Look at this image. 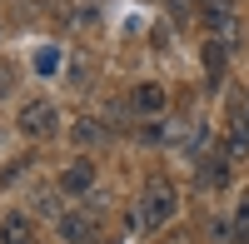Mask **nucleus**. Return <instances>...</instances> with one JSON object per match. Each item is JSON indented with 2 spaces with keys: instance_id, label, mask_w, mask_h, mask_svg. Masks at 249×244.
<instances>
[{
  "instance_id": "f257e3e1",
  "label": "nucleus",
  "mask_w": 249,
  "mask_h": 244,
  "mask_svg": "<svg viewBox=\"0 0 249 244\" xmlns=\"http://www.w3.org/2000/svg\"><path fill=\"white\" fill-rule=\"evenodd\" d=\"M175 209H179L175 185H170V179H150L144 194H140V225H144V229H164V225L175 219Z\"/></svg>"
},
{
  "instance_id": "1a4fd4ad",
  "label": "nucleus",
  "mask_w": 249,
  "mask_h": 244,
  "mask_svg": "<svg viewBox=\"0 0 249 244\" xmlns=\"http://www.w3.org/2000/svg\"><path fill=\"white\" fill-rule=\"evenodd\" d=\"M204 65H210V75H219V65H224V40H210V45H204Z\"/></svg>"
},
{
  "instance_id": "0eeeda50",
  "label": "nucleus",
  "mask_w": 249,
  "mask_h": 244,
  "mask_svg": "<svg viewBox=\"0 0 249 244\" xmlns=\"http://www.w3.org/2000/svg\"><path fill=\"white\" fill-rule=\"evenodd\" d=\"M130 105H135L140 115H160V110H164V90L155 85V80H144V85H135V95H130Z\"/></svg>"
},
{
  "instance_id": "ddd939ff",
  "label": "nucleus",
  "mask_w": 249,
  "mask_h": 244,
  "mask_svg": "<svg viewBox=\"0 0 249 244\" xmlns=\"http://www.w3.org/2000/svg\"><path fill=\"white\" fill-rule=\"evenodd\" d=\"M244 125H249V95H244Z\"/></svg>"
},
{
  "instance_id": "20e7f679",
  "label": "nucleus",
  "mask_w": 249,
  "mask_h": 244,
  "mask_svg": "<svg viewBox=\"0 0 249 244\" xmlns=\"http://www.w3.org/2000/svg\"><path fill=\"white\" fill-rule=\"evenodd\" d=\"M55 229H60L65 244H90V239H95V219H90L85 209H65V214L55 219Z\"/></svg>"
},
{
  "instance_id": "423d86ee",
  "label": "nucleus",
  "mask_w": 249,
  "mask_h": 244,
  "mask_svg": "<svg viewBox=\"0 0 249 244\" xmlns=\"http://www.w3.org/2000/svg\"><path fill=\"white\" fill-rule=\"evenodd\" d=\"M0 244H35V219L10 209L5 219H0Z\"/></svg>"
},
{
  "instance_id": "7ed1b4c3",
  "label": "nucleus",
  "mask_w": 249,
  "mask_h": 244,
  "mask_svg": "<svg viewBox=\"0 0 249 244\" xmlns=\"http://www.w3.org/2000/svg\"><path fill=\"white\" fill-rule=\"evenodd\" d=\"M219 159H224V165H249V125H244V110L234 115L230 135L219 139Z\"/></svg>"
},
{
  "instance_id": "9b49d317",
  "label": "nucleus",
  "mask_w": 249,
  "mask_h": 244,
  "mask_svg": "<svg viewBox=\"0 0 249 244\" xmlns=\"http://www.w3.org/2000/svg\"><path fill=\"white\" fill-rule=\"evenodd\" d=\"M35 65H40V70H45V75H50V70L60 65V55H55V50H45V55H40V60H35Z\"/></svg>"
},
{
  "instance_id": "9d476101",
  "label": "nucleus",
  "mask_w": 249,
  "mask_h": 244,
  "mask_svg": "<svg viewBox=\"0 0 249 244\" xmlns=\"http://www.w3.org/2000/svg\"><path fill=\"white\" fill-rule=\"evenodd\" d=\"M75 139H80V145H90V139H100V125H75Z\"/></svg>"
},
{
  "instance_id": "f8f14e48",
  "label": "nucleus",
  "mask_w": 249,
  "mask_h": 244,
  "mask_svg": "<svg viewBox=\"0 0 249 244\" xmlns=\"http://www.w3.org/2000/svg\"><path fill=\"white\" fill-rule=\"evenodd\" d=\"M10 90V70H0V95H5Z\"/></svg>"
},
{
  "instance_id": "4468645a",
  "label": "nucleus",
  "mask_w": 249,
  "mask_h": 244,
  "mask_svg": "<svg viewBox=\"0 0 249 244\" xmlns=\"http://www.w3.org/2000/svg\"><path fill=\"white\" fill-rule=\"evenodd\" d=\"M244 209H249V199H244Z\"/></svg>"
},
{
  "instance_id": "39448f33",
  "label": "nucleus",
  "mask_w": 249,
  "mask_h": 244,
  "mask_svg": "<svg viewBox=\"0 0 249 244\" xmlns=\"http://www.w3.org/2000/svg\"><path fill=\"white\" fill-rule=\"evenodd\" d=\"M90 185H95V165L90 159H70V165L60 170V190L65 194H90Z\"/></svg>"
},
{
  "instance_id": "6e6552de",
  "label": "nucleus",
  "mask_w": 249,
  "mask_h": 244,
  "mask_svg": "<svg viewBox=\"0 0 249 244\" xmlns=\"http://www.w3.org/2000/svg\"><path fill=\"white\" fill-rule=\"evenodd\" d=\"M90 80H95V60H90V55H75V60H70V85L85 90Z\"/></svg>"
},
{
  "instance_id": "f03ea898",
  "label": "nucleus",
  "mask_w": 249,
  "mask_h": 244,
  "mask_svg": "<svg viewBox=\"0 0 249 244\" xmlns=\"http://www.w3.org/2000/svg\"><path fill=\"white\" fill-rule=\"evenodd\" d=\"M15 130L25 135V139H45V135H55L60 130V110L50 105V100H25L20 105V115H15Z\"/></svg>"
}]
</instances>
